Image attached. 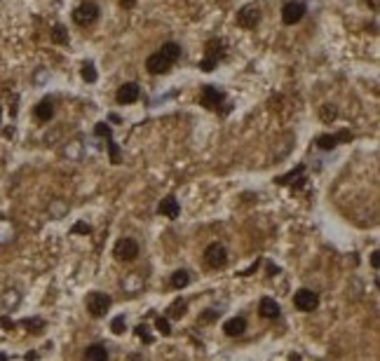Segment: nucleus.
<instances>
[{"label": "nucleus", "mask_w": 380, "mask_h": 361, "mask_svg": "<svg viewBox=\"0 0 380 361\" xmlns=\"http://www.w3.org/2000/svg\"><path fill=\"white\" fill-rule=\"evenodd\" d=\"M96 19H99V5L92 2V0H87V2L78 5L73 10V22L78 26H92Z\"/></svg>", "instance_id": "obj_1"}, {"label": "nucleus", "mask_w": 380, "mask_h": 361, "mask_svg": "<svg viewBox=\"0 0 380 361\" xmlns=\"http://www.w3.org/2000/svg\"><path fill=\"white\" fill-rule=\"evenodd\" d=\"M223 101H225V94H223L218 87L204 85L200 89V103L204 108H209V110H218V108L223 106Z\"/></svg>", "instance_id": "obj_2"}, {"label": "nucleus", "mask_w": 380, "mask_h": 361, "mask_svg": "<svg viewBox=\"0 0 380 361\" xmlns=\"http://www.w3.org/2000/svg\"><path fill=\"white\" fill-rule=\"evenodd\" d=\"M110 308V296H106L101 291H94V293H89L87 296V309H89V314L92 317H104L106 312Z\"/></svg>", "instance_id": "obj_3"}, {"label": "nucleus", "mask_w": 380, "mask_h": 361, "mask_svg": "<svg viewBox=\"0 0 380 361\" xmlns=\"http://www.w3.org/2000/svg\"><path fill=\"white\" fill-rule=\"evenodd\" d=\"M261 22V7L258 5H244L242 10L237 12V26L242 28H256Z\"/></svg>", "instance_id": "obj_4"}, {"label": "nucleus", "mask_w": 380, "mask_h": 361, "mask_svg": "<svg viewBox=\"0 0 380 361\" xmlns=\"http://www.w3.org/2000/svg\"><path fill=\"white\" fill-rule=\"evenodd\" d=\"M294 305L300 309V312H312V309H317V305H319V296H317L315 291H310V288H300V291H296Z\"/></svg>", "instance_id": "obj_5"}, {"label": "nucleus", "mask_w": 380, "mask_h": 361, "mask_svg": "<svg viewBox=\"0 0 380 361\" xmlns=\"http://www.w3.org/2000/svg\"><path fill=\"white\" fill-rule=\"evenodd\" d=\"M204 258H207V263L209 267H223L228 263V251H225V246L218 244V242H214V244L207 246V251H204Z\"/></svg>", "instance_id": "obj_6"}, {"label": "nucleus", "mask_w": 380, "mask_h": 361, "mask_svg": "<svg viewBox=\"0 0 380 361\" xmlns=\"http://www.w3.org/2000/svg\"><path fill=\"white\" fill-rule=\"evenodd\" d=\"M303 17H305V5H303L300 0L286 2L284 10H282V22H284L286 26H294V24H298Z\"/></svg>", "instance_id": "obj_7"}, {"label": "nucleus", "mask_w": 380, "mask_h": 361, "mask_svg": "<svg viewBox=\"0 0 380 361\" xmlns=\"http://www.w3.org/2000/svg\"><path fill=\"white\" fill-rule=\"evenodd\" d=\"M138 256V244L134 242V239H129V237H125V239H120L115 244V258L117 260H134Z\"/></svg>", "instance_id": "obj_8"}, {"label": "nucleus", "mask_w": 380, "mask_h": 361, "mask_svg": "<svg viewBox=\"0 0 380 361\" xmlns=\"http://www.w3.org/2000/svg\"><path fill=\"white\" fill-rule=\"evenodd\" d=\"M171 66H174V64H169V61L160 52L150 54V56L146 59V68H148V73H150V75H164V73H169V71H171Z\"/></svg>", "instance_id": "obj_9"}, {"label": "nucleus", "mask_w": 380, "mask_h": 361, "mask_svg": "<svg viewBox=\"0 0 380 361\" xmlns=\"http://www.w3.org/2000/svg\"><path fill=\"white\" fill-rule=\"evenodd\" d=\"M138 96H141V89H138L136 82H125V85L117 89V103H134V101H138Z\"/></svg>", "instance_id": "obj_10"}, {"label": "nucleus", "mask_w": 380, "mask_h": 361, "mask_svg": "<svg viewBox=\"0 0 380 361\" xmlns=\"http://www.w3.org/2000/svg\"><path fill=\"white\" fill-rule=\"evenodd\" d=\"M204 52H207V56H204V59H211V61H216V64H218V59H223V56H225V40H221V38H211V40H207V45H204Z\"/></svg>", "instance_id": "obj_11"}, {"label": "nucleus", "mask_w": 380, "mask_h": 361, "mask_svg": "<svg viewBox=\"0 0 380 361\" xmlns=\"http://www.w3.org/2000/svg\"><path fill=\"white\" fill-rule=\"evenodd\" d=\"M223 331H225V335H230V338H235V335H242L244 331H246V319H244V317L228 319V321L223 324Z\"/></svg>", "instance_id": "obj_12"}, {"label": "nucleus", "mask_w": 380, "mask_h": 361, "mask_svg": "<svg viewBox=\"0 0 380 361\" xmlns=\"http://www.w3.org/2000/svg\"><path fill=\"white\" fill-rule=\"evenodd\" d=\"M158 211L162 213V216H167V218H179V213H181L179 200H176V197H164V200L160 202Z\"/></svg>", "instance_id": "obj_13"}, {"label": "nucleus", "mask_w": 380, "mask_h": 361, "mask_svg": "<svg viewBox=\"0 0 380 361\" xmlns=\"http://www.w3.org/2000/svg\"><path fill=\"white\" fill-rule=\"evenodd\" d=\"M33 115L38 117L40 122H50V120L54 117V103L50 101V99H42L40 103L33 108Z\"/></svg>", "instance_id": "obj_14"}, {"label": "nucleus", "mask_w": 380, "mask_h": 361, "mask_svg": "<svg viewBox=\"0 0 380 361\" xmlns=\"http://www.w3.org/2000/svg\"><path fill=\"white\" fill-rule=\"evenodd\" d=\"M84 361H108V350L104 345H89L84 350Z\"/></svg>", "instance_id": "obj_15"}, {"label": "nucleus", "mask_w": 380, "mask_h": 361, "mask_svg": "<svg viewBox=\"0 0 380 361\" xmlns=\"http://www.w3.org/2000/svg\"><path fill=\"white\" fill-rule=\"evenodd\" d=\"M160 54L167 59L169 64H176L181 59V45H176V43H164L162 47H160Z\"/></svg>", "instance_id": "obj_16"}, {"label": "nucleus", "mask_w": 380, "mask_h": 361, "mask_svg": "<svg viewBox=\"0 0 380 361\" xmlns=\"http://www.w3.org/2000/svg\"><path fill=\"white\" fill-rule=\"evenodd\" d=\"M261 317H265V319L279 317V305L274 303L272 298H263V300H261Z\"/></svg>", "instance_id": "obj_17"}, {"label": "nucleus", "mask_w": 380, "mask_h": 361, "mask_svg": "<svg viewBox=\"0 0 380 361\" xmlns=\"http://www.w3.org/2000/svg\"><path fill=\"white\" fill-rule=\"evenodd\" d=\"M190 282V275L186 270H176L174 275H171V286L174 288H186Z\"/></svg>", "instance_id": "obj_18"}, {"label": "nucleus", "mask_w": 380, "mask_h": 361, "mask_svg": "<svg viewBox=\"0 0 380 361\" xmlns=\"http://www.w3.org/2000/svg\"><path fill=\"white\" fill-rule=\"evenodd\" d=\"M317 146H319L322 150H333L338 146L336 134H322V136L317 138Z\"/></svg>", "instance_id": "obj_19"}, {"label": "nucleus", "mask_w": 380, "mask_h": 361, "mask_svg": "<svg viewBox=\"0 0 380 361\" xmlns=\"http://www.w3.org/2000/svg\"><path fill=\"white\" fill-rule=\"evenodd\" d=\"M52 43L56 45H68V31L63 28L61 24H56L52 28Z\"/></svg>", "instance_id": "obj_20"}, {"label": "nucleus", "mask_w": 380, "mask_h": 361, "mask_svg": "<svg viewBox=\"0 0 380 361\" xmlns=\"http://www.w3.org/2000/svg\"><path fill=\"white\" fill-rule=\"evenodd\" d=\"M319 115H322V120H324V122H333V120L338 117V108L333 106V103H324V106H322V110H319Z\"/></svg>", "instance_id": "obj_21"}, {"label": "nucleus", "mask_w": 380, "mask_h": 361, "mask_svg": "<svg viewBox=\"0 0 380 361\" xmlns=\"http://www.w3.org/2000/svg\"><path fill=\"white\" fill-rule=\"evenodd\" d=\"M186 309H188L186 300H176V303H171V308H169L167 312H169V317H183Z\"/></svg>", "instance_id": "obj_22"}, {"label": "nucleus", "mask_w": 380, "mask_h": 361, "mask_svg": "<svg viewBox=\"0 0 380 361\" xmlns=\"http://www.w3.org/2000/svg\"><path fill=\"white\" fill-rule=\"evenodd\" d=\"M80 75H82L84 82H96V71H94V64L92 61H87V64L82 66V71H80Z\"/></svg>", "instance_id": "obj_23"}, {"label": "nucleus", "mask_w": 380, "mask_h": 361, "mask_svg": "<svg viewBox=\"0 0 380 361\" xmlns=\"http://www.w3.org/2000/svg\"><path fill=\"white\" fill-rule=\"evenodd\" d=\"M303 171H305V167H303V164H298V167H296V171H289L286 176H279V179H277V183H282V185H284V183H294V179H296V176H300Z\"/></svg>", "instance_id": "obj_24"}, {"label": "nucleus", "mask_w": 380, "mask_h": 361, "mask_svg": "<svg viewBox=\"0 0 380 361\" xmlns=\"http://www.w3.org/2000/svg\"><path fill=\"white\" fill-rule=\"evenodd\" d=\"M155 326H158V331L162 333V335H171V326H169L167 317H160L158 321H155Z\"/></svg>", "instance_id": "obj_25"}, {"label": "nucleus", "mask_w": 380, "mask_h": 361, "mask_svg": "<svg viewBox=\"0 0 380 361\" xmlns=\"http://www.w3.org/2000/svg\"><path fill=\"white\" fill-rule=\"evenodd\" d=\"M125 317H115L113 319V321H110V331H113V333H117V335H120V333H125Z\"/></svg>", "instance_id": "obj_26"}, {"label": "nucleus", "mask_w": 380, "mask_h": 361, "mask_svg": "<svg viewBox=\"0 0 380 361\" xmlns=\"http://www.w3.org/2000/svg\"><path fill=\"white\" fill-rule=\"evenodd\" d=\"M108 150H110V162H113V164H120V148H117L115 141L108 143Z\"/></svg>", "instance_id": "obj_27"}, {"label": "nucleus", "mask_w": 380, "mask_h": 361, "mask_svg": "<svg viewBox=\"0 0 380 361\" xmlns=\"http://www.w3.org/2000/svg\"><path fill=\"white\" fill-rule=\"evenodd\" d=\"M94 134L96 136H106V138H110V127L106 125V122H99L94 127Z\"/></svg>", "instance_id": "obj_28"}, {"label": "nucleus", "mask_w": 380, "mask_h": 361, "mask_svg": "<svg viewBox=\"0 0 380 361\" xmlns=\"http://www.w3.org/2000/svg\"><path fill=\"white\" fill-rule=\"evenodd\" d=\"M136 335H138V338H141V340H143V342H148V345L153 342V335L148 333V329H146V326H143V324H141V326H136Z\"/></svg>", "instance_id": "obj_29"}, {"label": "nucleus", "mask_w": 380, "mask_h": 361, "mask_svg": "<svg viewBox=\"0 0 380 361\" xmlns=\"http://www.w3.org/2000/svg\"><path fill=\"white\" fill-rule=\"evenodd\" d=\"M216 68V61H211V59H202L200 61V71H204V73H211Z\"/></svg>", "instance_id": "obj_30"}, {"label": "nucleus", "mask_w": 380, "mask_h": 361, "mask_svg": "<svg viewBox=\"0 0 380 361\" xmlns=\"http://www.w3.org/2000/svg\"><path fill=\"white\" fill-rule=\"evenodd\" d=\"M73 232H82V234H89V232H92V228H89V225H87V223H75V225H73Z\"/></svg>", "instance_id": "obj_31"}, {"label": "nucleus", "mask_w": 380, "mask_h": 361, "mask_svg": "<svg viewBox=\"0 0 380 361\" xmlns=\"http://www.w3.org/2000/svg\"><path fill=\"white\" fill-rule=\"evenodd\" d=\"M24 324H26L28 329H38V333H40V329H42V321H40V319H26Z\"/></svg>", "instance_id": "obj_32"}, {"label": "nucleus", "mask_w": 380, "mask_h": 361, "mask_svg": "<svg viewBox=\"0 0 380 361\" xmlns=\"http://www.w3.org/2000/svg\"><path fill=\"white\" fill-rule=\"evenodd\" d=\"M336 138H338V143H343V141H352V134H350L348 129H343V131H338L336 134Z\"/></svg>", "instance_id": "obj_33"}, {"label": "nucleus", "mask_w": 380, "mask_h": 361, "mask_svg": "<svg viewBox=\"0 0 380 361\" xmlns=\"http://www.w3.org/2000/svg\"><path fill=\"white\" fill-rule=\"evenodd\" d=\"M216 317H218V312H214V309H207V312L202 314V321H214Z\"/></svg>", "instance_id": "obj_34"}, {"label": "nucleus", "mask_w": 380, "mask_h": 361, "mask_svg": "<svg viewBox=\"0 0 380 361\" xmlns=\"http://www.w3.org/2000/svg\"><path fill=\"white\" fill-rule=\"evenodd\" d=\"M378 251H373V254H371V265H373V270H378L380 267V258H378Z\"/></svg>", "instance_id": "obj_35"}, {"label": "nucleus", "mask_w": 380, "mask_h": 361, "mask_svg": "<svg viewBox=\"0 0 380 361\" xmlns=\"http://www.w3.org/2000/svg\"><path fill=\"white\" fill-rule=\"evenodd\" d=\"M120 5H122L125 10H132V7L136 5V0H120Z\"/></svg>", "instance_id": "obj_36"}, {"label": "nucleus", "mask_w": 380, "mask_h": 361, "mask_svg": "<svg viewBox=\"0 0 380 361\" xmlns=\"http://www.w3.org/2000/svg\"><path fill=\"white\" fill-rule=\"evenodd\" d=\"M256 267H258V263H253L251 267H246V270H244V272H242V277H249V275H251V272H256Z\"/></svg>", "instance_id": "obj_37"}, {"label": "nucleus", "mask_w": 380, "mask_h": 361, "mask_svg": "<svg viewBox=\"0 0 380 361\" xmlns=\"http://www.w3.org/2000/svg\"><path fill=\"white\" fill-rule=\"evenodd\" d=\"M127 361H143V357H138V354H129Z\"/></svg>", "instance_id": "obj_38"}, {"label": "nucleus", "mask_w": 380, "mask_h": 361, "mask_svg": "<svg viewBox=\"0 0 380 361\" xmlns=\"http://www.w3.org/2000/svg\"><path fill=\"white\" fill-rule=\"evenodd\" d=\"M2 326H5V329H14V324H12L10 319H2Z\"/></svg>", "instance_id": "obj_39"}, {"label": "nucleus", "mask_w": 380, "mask_h": 361, "mask_svg": "<svg viewBox=\"0 0 380 361\" xmlns=\"http://www.w3.org/2000/svg\"><path fill=\"white\" fill-rule=\"evenodd\" d=\"M366 2L371 5V10H378V2H380V0H366Z\"/></svg>", "instance_id": "obj_40"}, {"label": "nucleus", "mask_w": 380, "mask_h": 361, "mask_svg": "<svg viewBox=\"0 0 380 361\" xmlns=\"http://www.w3.org/2000/svg\"><path fill=\"white\" fill-rule=\"evenodd\" d=\"M0 361H7V357H2V354H0Z\"/></svg>", "instance_id": "obj_41"}]
</instances>
